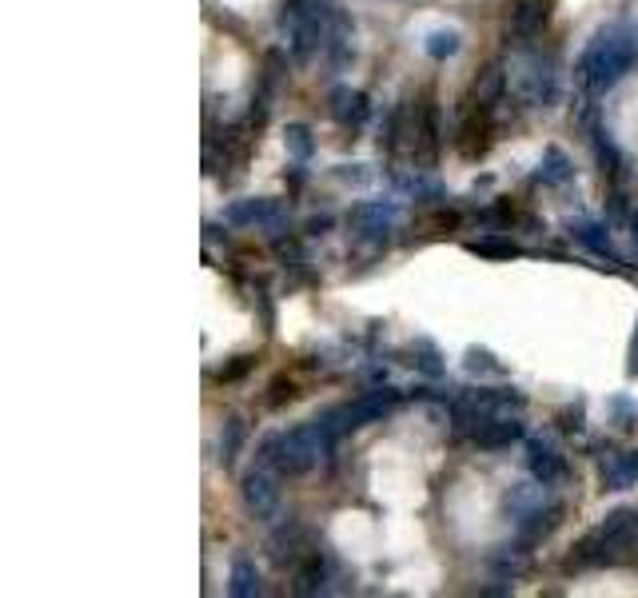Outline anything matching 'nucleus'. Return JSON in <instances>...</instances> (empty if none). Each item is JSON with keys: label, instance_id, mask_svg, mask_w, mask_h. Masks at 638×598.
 <instances>
[{"label": "nucleus", "instance_id": "1a4fd4ad", "mask_svg": "<svg viewBox=\"0 0 638 598\" xmlns=\"http://www.w3.org/2000/svg\"><path fill=\"white\" fill-rule=\"evenodd\" d=\"M471 435H475L479 447H503V443H511V439L523 435V423H515V419H487V415H483V419L471 427Z\"/></svg>", "mask_w": 638, "mask_h": 598}, {"label": "nucleus", "instance_id": "9b49d317", "mask_svg": "<svg viewBox=\"0 0 638 598\" xmlns=\"http://www.w3.org/2000/svg\"><path fill=\"white\" fill-rule=\"evenodd\" d=\"M391 204H359L355 212H351V224L363 232V236H379V232H387V224H391Z\"/></svg>", "mask_w": 638, "mask_h": 598}, {"label": "nucleus", "instance_id": "f8f14e48", "mask_svg": "<svg viewBox=\"0 0 638 598\" xmlns=\"http://www.w3.org/2000/svg\"><path fill=\"white\" fill-rule=\"evenodd\" d=\"M228 595H236V598L260 595V571H256V563H252V559H236V563H232Z\"/></svg>", "mask_w": 638, "mask_h": 598}, {"label": "nucleus", "instance_id": "ddd939ff", "mask_svg": "<svg viewBox=\"0 0 638 598\" xmlns=\"http://www.w3.org/2000/svg\"><path fill=\"white\" fill-rule=\"evenodd\" d=\"M507 507H511L519 519H531V515L543 507V487H539V479H535V483H523V487H515V491L507 495Z\"/></svg>", "mask_w": 638, "mask_h": 598}, {"label": "nucleus", "instance_id": "bb28decb", "mask_svg": "<svg viewBox=\"0 0 638 598\" xmlns=\"http://www.w3.org/2000/svg\"><path fill=\"white\" fill-rule=\"evenodd\" d=\"M631 228H635V244H638V212L631 216Z\"/></svg>", "mask_w": 638, "mask_h": 598}, {"label": "nucleus", "instance_id": "2eb2a0df", "mask_svg": "<svg viewBox=\"0 0 638 598\" xmlns=\"http://www.w3.org/2000/svg\"><path fill=\"white\" fill-rule=\"evenodd\" d=\"M244 439H248V427H244V419H228L224 423V431H220V459L224 463H232L236 455H240V447H244Z\"/></svg>", "mask_w": 638, "mask_h": 598}, {"label": "nucleus", "instance_id": "20e7f679", "mask_svg": "<svg viewBox=\"0 0 638 598\" xmlns=\"http://www.w3.org/2000/svg\"><path fill=\"white\" fill-rule=\"evenodd\" d=\"M240 495H244V507H248L256 519H272V515L280 511V483H276V475H272L268 467L248 471Z\"/></svg>", "mask_w": 638, "mask_h": 598}, {"label": "nucleus", "instance_id": "7ed1b4c3", "mask_svg": "<svg viewBox=\"0 0 638 598\" xmlns=\"http://www.w3.org/2000/svg\"><path fill=\"white\" fill-rule=\"evenodd\" d=\"M284 32H288V48L304 60L327 40V20L319 0H288L284 4Z\"/></svg>", "mask_w": 638, "mask_h": 598}, {"label": "nucleus", "instance_id": "9d476101", "mask_svg": "<svg viewBox=\"0 0 638 598\" xmlns=\"http://www.w3.org/2000/svg\"><path fill=\"white\" fill-rule=\"evenodd\" d=\"M638 479V455H607L603 459V483H607V491H623V487H631Z\"/></svg>", "mask_w": 638, "mask_h": 598}, {"label": "nucleus", "instance_id": "a211bd4d", "mask_svg": "<svg viewBox=\"0 0 638 598\" xmlns=\"http://www.w3.org/2000/svg\"><path fill=\"white\" fill-rule=\"evenodd\" d=\"M547 184H567L571 176H575V168H571V160L559 152V148H547V160H543V172H539Z\"/></svg>", "mask_w": 638, "mask_h": 598}, {"label": "nucleus", "instance_id": "4468645a", "mask_svg": "<svg viewBox=\"0 0 638 598\" xmlns=\"http://www.w3.org/2000/svg\"><path fill=\"white\" fill-rule=\"evenodd\" d=\"M272 216H276L272 200H248V204H232L224 212L228 224H256V220H272Z\"/></svg>", "mask_w": 638, "mask_h": 598}, {"label": "nucleus", "instance_id": "4be33fe9", "mask_svg": "<svg viewBox=\"0 0 638 598\" xmlns=\"http://www.w3.org/2000/svg\"><path fill=\"white\" fill-rule=\"evenodd\" d=\"M579 240L591 248V252H599V256H611L615 260V248H611V236L603 232V228H595V224H587V228H579Z\"/></svg>", "mask_w": 638, "mask_h": 598}, {"label": "nucleus", "instance_id": "aec40b11", "mask_svg": "<svg viewBox=\"0 0 638 598\" xmlns=\"http://www.w3.org/2000/svg\"><path fill=\"white\" fill-rule=\"evenodd\" d=\"M427 52H431L435 60L455 56V52H459V32H451V28H435V32L427 36Z\"/></svg>", "mask_w": 638, "mask_h": 598}, {"label": "nucleus", "instance_id": "6e6552de", "mask_svg": "<svg viewBox=\"0 0 638 598\" xmlns=\"http://www.w3.org/2000/svg\"><path fill=\"white\" fill-rule=\"evenodd\" d=\"M367 112H371V104H367L363 92H355V88H335V92H331V116H335L339 124L359 128V124L367 120Z\"/></svg>", "mask_w": 638, "mask_h": 598}, {"label": "nucleus", "instance_id": "412c9836", "mask_svg": "<svg viewBox=\"0 0 638 598\" xmlns=\"http://www.w3.org/2000/svg\"><path fill=\"white\" fill-rule=\"evenodd\" d=\"M284 144H288V152H292L296 160H312V148H316V144H312V132H308L304 124H292L288 136H284Z\"/></svg>", "mask_w": 638, "mask_h": 598}, {"label": "nucleus", "instance_id": "39448f33", "mask_svg": "<svg viewBox=\"0 0 638 598\" xmlns=\"http://www.w3.org/2000/svg\"><path fill=\"white\" fill-rule=\"evenodd\" d=\"M519 92L531 100V104H551L559 96V76L551 68V60L543 64V56L527 60L523 64V76H519Z\"/></svg>", "mask_w": 638, "mask_h": 598}, {"label": "nucleus", "instance_id": "6ab92c4d", "mask_svg": "<svg viewBox=\"0 0 638 598\" xmlns=\"http://www.w3.org/2000/svg\"><path fill=\"white\" fill-rule=\"evenodd\" d=\"M316 591H323V563L319 555H312L296 575V595H316Z\"/></svg>", "mask_w": 638, "mask_h": 598}, {"label": "nucleus", "instance_id": "f3484780", "mask_svg": "<svg viewBox=\"0 0 638 598\" xmlns=\"http://www.w3.org/2000/svg\"><path fill=\"white\" fill-rule=\"evenodd\" d=\"M503 68L499 64H491V68H483V76L475 80V96H479V108H491V100H499V92H503Z\"/></svg>", "mask_w": 638, "mask_h": 598}, {"label": "nucleus", "instance_id": "423d86ee", "mask_svg": "<svg viewBox=\"0 0 638 598\" xmlns=\"http://www.w3.org/2000/svg\"><path fill=\"white\" fill-rule=\"evenodd\" d=\"M391 407H395V391H375V395H367V399H359V403H351V407H339L343 431L367 427V423H375L379 415H387Z\"/></svg>", "mask_w": 638, "mask_h": 598}, {"label": "nucleus", "instance_id": "dca6fc26", "mask_svg": "<svg viewBox=\"0 0 638 598\" xmlns=\"http://www.w3.org/2000/svg\"><path fill=\"white\" fill-rule=\"evenodd\" d=\"M543 0H519L515 8H511V28L515 32H535L539 24H543Z\"/></svg>", "mask_w": 638, "mask_h": 598}, {"label": "nucleus", "instance_id": "f03ea898", "mask_svg": "<svg viewBox=\"0 0 638 598\" xmlns=\"http://www.w3.org/2000/svg\"><path fill=\"white\" fill-rule=\"evenodd\" d=\"M323 443H327V435L319 431V423H304V427L280 431V435H272L260 447L264 451V467H276L280 475H308L319 463Z\"/></svg>", "mask_w": 638, "mask_h": 598}, {"label": "nucleus", "instance_id": "0eeeda50", "mask_svg": "<svg viewBox=\"0 0 638 598\" xmlns=\"http://www.w3.org/2000/svg\"><path fill=\"white\" fill-rule=\"evenodd\" d=\"M527 463H531V475H535L543 487H551V483H559V479L567 475L563 455H559L551 443H543V439H531V443H527Z\"/></svg>", "mask_w": 638, "mask_h": 598}, {"label": "nucleus", "instance_id": "a878e982", "mask_svg": "<svg viewBox=\"0 0 638 598\" xmlns=\"http://www.w3.org/2000/svg\"><path fill=\"white\" fill-rule=\"evenodd\" d=\"M631 375H638V327H635V339H631Z\"/></svg>", "mask_w": 638, "mask_h": 598}, {"label": "nucleus", "instance_id": "393cba45", "mask_svg": "<svg viewBox=\"0 0 638 598\" xmlns=\"http://www.w3.org/2000/svg\"><path fill=\"white\" fill-rule=\"evenodd\" d=\"M467 367H471V371H499L487 351H471V355H467Z\"/></svg>", "mask_w": 638, "mask_h": 598}, {"label": "nucleus", "instance_id": "f257e3e1", "mask_svg": "<svg viewBox=\"0 0 638 598\" xmlns=\"http://www.w3.org/2000/svg\"><path fill=\"white\" fill-rule=\"evenodd\" d=\"M638 44H635V32L627 28H607L595 36V44L587 48L583 64H579V84L587 92H607L635 60Z\"/></svg>", "mask_w": 638, "mask_h": 598}, {"label": "nucleus", "instance_id": "b1692460", "mask_svg": "<svg viewBox=\"0 0 638 598\" xmlns=\"http://www.w3.org/2000/svg\"><path fill=\"white\" fill-rule=\"evenodd\" d=\"M419 347H423V359H415V363H419L427 375H443V363H435V351H431L427 343H419Z\"/></svg>", "mask_w": 638, "mask_h": 598}, {"label": "nucleus", "instance_id": "5701e85b", "mask_svg": "<svg viewBox=\"0 0 638 598\" xmlns=\"http://www.w3.org/2000/svg\"><path fill=\"white\" fill-rule=\"evenodd\" d=\"M471 252H483V256H515V244H499V240H483V244H471Z\"/></svg>", "mask_w": 638, "mask_h": 598}]
</instances>
